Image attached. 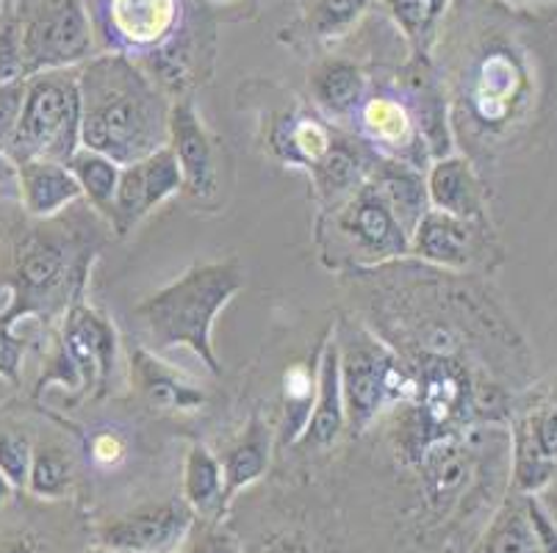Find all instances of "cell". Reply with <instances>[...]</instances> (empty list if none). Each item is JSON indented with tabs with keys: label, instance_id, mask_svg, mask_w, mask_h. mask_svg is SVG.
I'll list each match as a JSON object with an SVG mask.
<instances>
[{
	"label": "cell",
	"instance_id": "cell-1",
	"mask_svg": "<svg viewBox=\"0 0 557 553\" xmlns=\"http://www.w3.org/2000/svg\"><path fill=\"white\" fill-rule=\"evenodd\" d=\"M75 205L53 219L23 213L0 227V288L9 293L3 322L14 327L25 318L53 322L84 299L111 227L95 208L75 211Z\"/></svg>",
	"mask_w": 557,
	"mask_h": 553
},
{
	"label": "cell",
	"instance_id": "cell-2",
	"mask_svg": "<svg viewBox=\"0 0 557 553\" xmlns=\"http://www.w3.org/2000/svg\"><path fill=\"white\" fill-rule=\"evenodd\" d=\"M81 147L120 166L148 159L170 141V109L153 80L123 53L78 70Z\"/></svg>",
	"mask_w": 557,
	"mask_h": 553
},
{
	"label": "cell",
	"instance_id": "cell-3",
	"mask_svg": "<svg viewBox=\"0 0 557 553\" xmlns=\"http://www.w3.org/2000/svg\"><path fill=\"white\" fill-rule=\"evenodd\" d=\"M245 288V268L236 257L197 263L178 280L150 293L134 307L145 341L156 352L186 347L214 377L222 374L214 352V322Z\"/></svg>",
	"mask_w": 557,
	"mask_h": 553
},
{
	"label": "cell",
	"instance_id": "cell-4",
	"mask_svg": "<svg viewBox=\"0 0 557 553\" xmlns=\"http://www.w3.org/2000/svg\"><path fill=\"white\" fill-rule=\"evenodd\" d=\"M333 338L338 347L347 429L363 435L386 410H397L413 399L417 379L408 363L363 324L342 322Z\"/></svg>",
	"mask_w": 557,
	"mask_h": 553
},
{
	"label": "cell",
	"instance_id": "cell-5",
	"mask_svg": "<svg viewBox=\"0 0 557 553\" xmlns=\"http://www.w3.org/2000/svg\"><path fill=\"white\" fill-rule=\"evenodd\" d=\"M319 232L325 257L333 255L331 266L336 268L344 263L352 268H377L410 255V236L372 180L327 208Z\"/></svg>",
	"mask_w": 557,
	"mask_h": 553
},
{
	"label": "cell",
	"instance_id": "cell-6",
	"mask_svg": "<svg viewBox=\"0 0 557 553\" xmlns=\"http://www.w3.org/2000/svg\"><path fill=\"white\" fill-rule=\"evenodd\" d=\"M81 150L78 70H53L25 80V103L17 130L7 147L14 164L59 161L67 164Z\"/></svg>",
	"mask_w": 557,
	"mask_h": 553
},
{
	"label": "cell",
	"instance_id": "cell-7",
	"mask_svg": "<svg viewBox=\"0 0 557 553\" xmlns=\"http://www.w3.org/2000/svg\"><path fill=\"white\" fill-rule=\"evenodd\" d=\"M116 329L109 318L84 299L62 316V335L48 360L37 395L48 385H62L75 393L103 395L116 368Z\"/></svg>",
	"mask_w": 557,
	"mask_h": 553
},
{
	"label": "cell",
	"instance_id": "cell-8",
	"mask_svg": "<svg viewBox=\"0 0 557 553\" xmlns=\"http://www.w3.org/2000/svg\"><path fill=\"white\" fill-rule=\"evenodd\" d=\"M92 25L81 0L23 7V75L73 70L92 59Z\"/></svg>",
	"mask_w": 557,
	"mask_h": 553
},
{
	"label": "cell",
	"instance_id": "cell-9",
	"mask_svg": "<svg viewBox=\"0 0 557 553\" xmlns=\"http://www.w3.org/2000/svg\"><path fill=\"white\" fill-rule=\"evenodd\" d=\"M410 255L447 272H472L499 261V247L488 219H463L430 208L410 236Z\"/></svg>",
	"mask_w": 557,
	"mask_h": 553
},
{
	"label": "cell",
	"instance_id": "cell-10",
	"mask_svg": "<svg viewBox=\"0 0 557 553\" xmlns=\"http://www.w3.org/2000/svg\"><path fill=\"white\" fill-rule=\"evenodd\" d=\"M195 524V510L184 499H170L109 517L98 526L95 537H98V545L111 553H175L191 535Z\"/></svg>",
	"mask_w": 557,
	"mask_h": 553
},
{
	"label": "cell",
	"instance_id": "cell-11",
	"mask_svg": "<svg viewBox=\"0 0 557 553\" xmlns=\"http://www.w3.org/2000/svg\"><path fill=\"white\" fill-rule=\"evenodd\" d=\"M178 191H184L181 166L170 147H161L159 152H153L148 159L120 169L109 227L120 238L128 236L141 219H148L156 208L164 205Z\"/></svg>",
	"mask_w": 557,
	"mask_h": 553
},
{
	"label": "cell",
	"instance_id": "cell-12",
	"mask_svg": "<svg viewBox=\"0 0 557 553\" xmlns=\"http://www.w3.org/2000/svg\"><path fill=\"white\" fill-rule=\"evenodd\" d=\"M527 95V73L508 50L483 55L466 84L463 103L474 125L483 130H503L510 125Z\"/></svg>",
	"mask_w": 557,
	"mask_h": 553
},
{
	"label": "cell",
	"instance_id": "cell-13",
	"mask_svg": "<svg viewBox=\"0 0 557 553\" xmlns=\"http://www.w3.org/2000/svg\"><path fill=\"white\" fill-rule=\"evenodd\" d=\"M358 130H361V139L383 159L403 161L422 172L428 169L430 155L417 130V122L403 100L386 98V95L363 100L358 109Z\"/></svg>",
	"mask_w": 557,
	"mask_h": 553
},
{
	"label": "cell",
	"instance_id": "cell-14",
	"mask_svg": "<svg viewBox=\"0 0 557 553\" xmlns=\"http://www.w3.org/2000/svg\"><path fill=\"white\" fill-rule=\"evenodd\" d=\"M175 161L184 177V194L191 200H209L216 194V159L211 136L202 128V120L197 116L191 100H178L170 109V141Z\"/></svg>",
	"mask_w": 557,
	"mask_h": 553
},
{
	"label": "cell",
	"instance_id": "cell-15",
	"mask_svg": "<svg viewBox=\"0 0 557 553\" xmlns=\"http://www.w3.org/2000/svg\"><path fill=\"white\" fill-rule=\"evenodd\" d=\"M428 200L433 211L453 213L463 219H488V194L463 155H447L428 166Z\"/></svg>",
	"mask_w": 557,
	"mask_h": 553
},
{
	"label": "cell",
	"instance_id": "cell-16",
	"mask_svg": "<svg viewBox=\"0 0 557 553\" xmlns=\"http://www.w3.org/2000/svg\"><path fill=\"white\" fill-rule=\"evenodd\" d=\"M131 379L150 407L166 410V413H195L206 404L200 385L156 357L153 349L148 347L131 349Z\"/></svg>",
	"mask_w": 557,
	"mask_h": 553
},
{
	"label": "cell",
	"instance_id": "cell-17",
	"mask_svg": "<svg viewBox=\"0 0 557 553\" xmlns=\"http://www.w3.org/2000/svg\"><path fill=\"white\" fill-rule=\"evenodd\" d=\"M347 429V415H344V395H342V372H338V347L336 338H327L322 349L317 372V395L308 415V424L302 429L297 445L302 451H322L338 443L342 432Z\"/></svg>",
	"mask_w": 557,
	"mask_h": 553
},
{
	"label": "cell",
	"instance_id": "cell-18",
	"mask_svg": "<svg viewBox=\"0 0 557 553\" xmlns=\"http://www.w3.org/2000/svg\"><path fill=\"white\" fill-rule=\"evenodd\" d=\"M17 197L25 216L53 219L84 200L81 186L67 164L59 161H25L17 164Z\"/></svg>",
	"mask_w": 557,
	"mask_h": 553
},
{
	"label": "cell",
	"instance_id": "cell-19",
	"mask_svg": "<svg viewBox=\"0 0 557 553\" xmlns=\"http://www.w3.org/2000/svg\"><path fill=\"white\" fill-rule=\"evenodd\" d=\"M374 161H377V152L367 144V141L358 136H333L331 150L325 152V159L319 161L311 169V180L317 186V194L322 197L327 208L342 202L344 197H349L358 186L369 180L374 169Z\"/></svg>",
	"mask_w": 557,
	"mask_h": 553
},
{
	"label": "cell",
	"instance_id": "cell-20",
	"mask_svg": "<svg viewBox=\"0 0 557 553\" xmlns=\"http://www.w3.org/2000/svg\"><path fill=\"white\" fill-rule=\"evenodd\" d=\"M422 61L424 59H419L405 75V98H408L405 105L417 122V130L422 136L430 161H438L455 152L453 125H449L444 91L438 89L433 75L422 67Z\"/></svg>",
	"mask_w": 557,
	"mask_h": 553
},
{
	"label": "cell",
	"instance_id": "cell-21",
	"mask_svg": "<svg viewBox=\"0 0 557 553\" xmlns=\"http://www.w3.org/2000/svg\"><path fill=\"white\" fill-rule=\"evenodd\" d=\"M109 25L125 48H159L178 25V0H111Z\"/></svg>",
	"mask_w": 557,
	"mask_h": 553
},
{
	"label": "cell",
	"instance_id": "cell-22",
	"mask_svg": "<svg viewBox=\"0 0 557 553\" xmlns=\"http://www.w3.org/2000/svg\"><path fill=\"white\" fill-rule=\"evenodd\" d=\"M369 180L383 191V197L388 200V205H392L394 216L405 227V232L413 236L422 216L430 211L428 177H424V172L417 169V166L403 164V161L377 155Z\"/></svg>",
	"mask_w": 557,
	"mask_h": 553
},
{
	"label": "cell",
	"instance_id": "cell-23",
	"mask_svg": "<svg viewBox=\"0 0 557 553\" xmlns=\"http://www.w3.org/2000/svg\"><path fill=\"white\" fill-rule=\"evenodd\" d=\"M272 463V432L261 418H250L245 432L227 445L222 454V479H225V499L231 504L242 490L256 485Z\"/></svg>",
	"mask_w": 557,
	"mask_h": 553
},
{
	"label": "cell",
	"instance_id": "cell-24",
	"mask_svg": "<svg viewBox=\"0 0 557 553\" xmlns=\"http://www.w3.org/2000/svg\"><path fill=\"white\" fill-rule=\"evenodd\" d=\"M469 553H541V542L533 529V520H530V512H527L524 493H516L510 487V493L496 506L483 535L469 548Z\"/></svg>",
	"mask_w": 557,
	"mask_h": 553
},
{
	"label": "cell",
	"instance_id": "cell-25",
	"mask_svg": "<svg viewBox=\"0 0 557 553\" xmlns=\"http://www.w3.org/2000/svg\"><path fill=\"white\" fill-rule=\"evenodd\" d=\"M184 501L200 515L202 520L222 524L227 515L225 479L216 454H211L202 443H195L186 451L184 460Z\"/></svg>",
	"mask_w": 557,
	"mask_h": 553
},
{
	"label": "cell",
	"instance_id": "cell-26",
	"mask_svg": "<svg viewBox=\"0 0 557 553\" xmlns=\"http://www.w3.org/2000/svg\"><path fill=\"white\" fill-rule=\"evenodd\" d=\"M311 95L317 105L333 120L356 116L367 98V78L352 61L327 59L311 75Z\"/></svg>",
	"mask_w": 557,
	"mask_h": 553
},
{
	"label": "cell",
	"instance_id": "cell-27",
	"mask_svg": "<svg viewBox=\"0 0 557 553\" xmlns=\"http://www.w3.org/2000/svg\"><path fill=\"white\" fill-rule=\"evenodd\" d=\"M336 130L313 114H295L283 120L272 134V150L288 166L311 172L331 150Z\"/></svg>",
	"mask_w": 557,
	"mask_h": 553
},
{
	"label": "cell",
	"instance_id": "cell-28",
	"mask_svg": "<svg viewBox=\"0 0 557 553\" xmlns=\"http://www.w3.org/2000/svg\"><path fill=\"white\" fill-rule=\"evenodd\" d=\"M75 465L70 451L59 440L39 438L32 451V468H28V485L25 490L34 499L62 501L73 493Z\"/></svg>",
	"mask_w": 557,
	"mask_h": 553
},
{
	"label": "cell",
	"instance_id": "cell-29",
	"mask_svg": "<svg viewBox=\"0 0 557 553\" xmlns=\"http://www.w3.org/2000/svg\"><path fill=\"white\" fill-rule=\"evenodd\" d=\"M67 166L75 175V180H78L86 205L95 208V211L109 222L111 205H114L116 194V183H120V169H123V166L116 164V161L106 159V155H100V152L86 150V147H81V150L75 152L73 159L67 161Z\"/></svg>",
	"mask_w": 557,
	"mask_h": 553
},
{
	"label": "cell",
	"instance_id": "cell-30",
	"mask_svg": "<svg viewBox=\"0 0 557 553\" xmlns=\"http://www.w3.org/2000/svg\"><path fill=\"white\" fill-rule=\"evenodd\" d=\"M388 9L417 50V59H424L438 20L444 17L447 0H388Z\"/></svg>",
	"mask_w": 557,
	"mask_h": 553
},
{
	"label": "cell",
	"instance_id": "cell-31",
	"mask_svg": "<svg viewBox=\"0 0 557 553\" xmlns=\"http://www.w3.org/2000/svg\"><path fill=\"white\" fill-rule=\"evenodd\" d=\"M245 553H342L333 540L325 535L308 529L302 524L277 526V529L261 531L250 545H245Z\"/></svg>",
	"mask_w": 557,
	"mask_h": 553
},
{
	"label": "cell",
	"instance_id": "cell-32",
	"mask_svg": "<svg viewBox=\"0 0 557 553\" xmlns=\"http://www.w3.org/2000/svg\"><path fill=\"white\" fill-rule=\"evenodd\" d=\"M317 395V377L308 372V365H295L286 374L283 402H286V424H283V445H295L308 424V415Z\"/></svg>",
	"mask_w": 557,
	"mask_h": 553
},
{
	"label": "cell",
	"instance_id": "cell-33",
	"mask_svg": "<svg viewBox=\"0 0 557 553\" xmlns=\"http://www.w3.org/2000/svg\"><path fill=\"white\" fill-rule=\"evenodd\" d=\"M34 440L25 432L23 426L14 420L0 418V470L7 474L17 490H25L28 485V468H32Z\"/></svg>",
	"mask_w": 557,
	"mask_h": 553
},
{
	"label": "cell",
	"instance_id": "cell-34",
	"mask_svg": "<svg viewBox=\"0 0 557 553\" xmlns=\"http://www.w3.org/2000/svg\"><path fill=\"white\" fill-rule=\"evenodd\" d=\"M25 78L23 75V7L3 3L0 12V84Z\"/></svg>",
	"mask_w": 557,
	"mask_h": 553
},
{
	"label": "cell",
	"instance_id": "cell-35",
	"mask_svg": "<svg viewBox=\"0 0 557 553\" xmlns=\"http://www.w3.org/2000/svg\"><path fill=\"white\" fill-rule=\"evenodd\" d=\"M369 7V0H317L311 9V30L319 39L342 37Z\"/></svg>",
	"mask_w": 557,
	"mask_h": 553
},
{
	"label": "cell",
	"instance_id": "cell-36",
	"mask_svg": "<svg viewBox=\"0 0 557 553\" xmlns=\"http://www.w3.org/2000/svg\"><path fill=\"white\" fill-rule=\"evenodd\" d=\"M175 553H245L239 535L227 529L225 524H211V520H197L191 535Z\"/></svg>",
	"mask_w": 557,
	"mask_h": 553
},
{
	"label": "cell",
	"instance_id": "cell-37",
	"mask_svg": "<svg viewBox=\"0 0 557 553\" xmlns=\"http://www.w3.org/2000/svg\"><path fill=\"white\" fill-rule=\"evenodd\" d=\"M86 460L98 470H114L128 460V440L116 429H100L86 440Z\"/></svg>",
	"mask_w": 557,
	"mask_h": 553
},
{
	"label": "cell",
	"instance_id": "cell-38",
	"mask_svg": "<svg viewBox=\"0 0 557 553\" xmlns=\"http://www.w3.org/2000/svg\"><path fill=\"white\" fill-rule=\"evenodd\" d=\"M23 357H25V341L23 335L14 332V324L0 318V379H7L9 385L17 388L23 379Z\"/></svg>",
	"mask_w": 557,
	"mask_h": 553
},
{
	"label": "cell",
	"instance_id": "cell-39",
	"mask_svg": "<svg viewBox=\"0 0 557 553\" xmlns=\"http://www.w3.org/2000/svg\"><path fill=\"white\" fill-rule=\"evenodd\" d=\"M25 80L28 78L12 80V84H0V150L3 152H7L14 130H17L20 114H23Z\"/></svg>",
	"mask_w": 557,
	"mask_h": 553
},
{
	"label": "cell",
	"instance_id": "cell-40",
	"mask_svg": "<svg viewBox=\"0 0 557 553\" xmlns=\"http://www.w3.org/2000/svg\"><path fill=\"white\" fill-rule=\"evenodd\" d=\"M527 512H530V520H533V529L539 535L541 542V553H557V526L552 520L549 512L533 499V495H527Z\"/></svg>",
	"mask_w": 557,
	"mask_h": 553
},
{
	"label": "cell",
	"instance_id": "cell-41",
	"mask_svg": "<svg viewBox=\"0 0 557 553\" xmlns=\"http://www.w3.org/2000/svg\"><path fill=\"white\" fill-rule=\"evenodd\" d=\"M0 553H48L42 537L32 529L0 531Z\"/></svg>",
	"mask_w": 557,
	"mask_h": 553
},
{
	"label": "cell",
	"instance_id": "cell-42",
	"mask_svg": "<svg viewBox=\"0 0 557 553\" xmlns=\"http://www.w3.org/2000/svg\"><path fill=\"white\" fill-rule=\"evenodd\" d=\"M17 189V164L0 150V191Z\"/></svg>",
	"mask_w": 557,
	"mask_h": 553
},
{
	"label": "cell",
	"instance_id": "cell-43",
	"mask_svg": "<svg viewBox=\"0 0 557 553\" xmlns=\"http://www.w3.org/2000/svg\"><path fill=\"white\" fill-rule=\"evenodd\" d=\"M14 490H17V487H14L12 481L7 479V474L0 470V510H3V506L14 499Z\"/></svg>",
	"mask_w": 557,
	"mask_h": 553
},
{
	"label": "cell",
	"instance_id": "cell-44",
	"mask_svg": "<svg viewBox=\"0 0 557 553\" xmlns=\"http://www.w3.org/2000/svg\"><path fill=\"white\" fill-rule=\"evenodd\" d=\"M86 553H111V551H106L103 545H95V548H89V551H86Z\"/></svg>",
	"mask_w": 557,
	"mask_h": 553
},
{
	"label": "cell",
	"instance_id": "cell-45",
	"mask_svg": "<svg viewBox=\"0 0 557 553\" xmlns=\"http://www.w3.org/2000/svg\"><path fill=\"white\" fill-rule=\"evenodd\" d=\"M120 553H139V551H120Z\"/></svg>",
	"mask_w": 557,
	"mask_h": 553
},
{
	"label": "cell",
	"instance_id": "cell-46",
	"mask_svg": "<svg viewBox=\"0 0 557 553\" xmlns=\"http://www.w3.org/2000/svg\"><path fill=\"white\" fill-rule=\"evenodd\" d=\"M0 12H3V0H0Z\"/></svg>",
	"mask_w": 557,
	"mask_h": 553
}]
</instances>
